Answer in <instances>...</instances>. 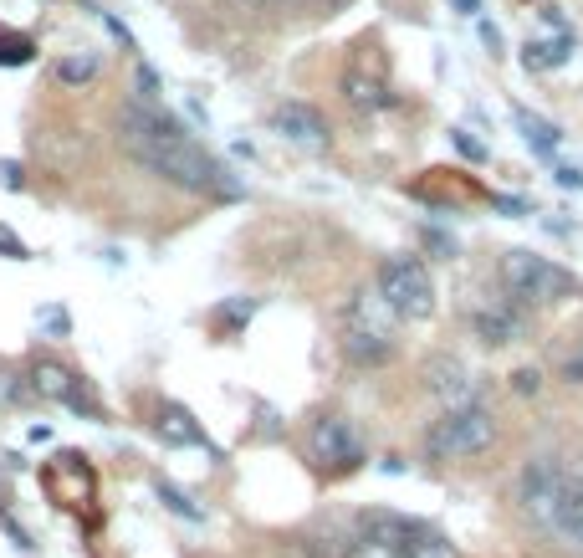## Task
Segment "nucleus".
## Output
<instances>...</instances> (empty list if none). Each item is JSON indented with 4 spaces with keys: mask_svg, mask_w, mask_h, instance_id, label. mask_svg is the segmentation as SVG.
I'll use <instances>...</instances> for the list:
<instances>
[{
    "mask_svg": "<svg viewBox=\"0 0 583 558\" xmlns=\"http://www.w3.org/2000/svg\"><path fill=\"white\" fill-rule=\"evenodd\" d=\"M456 11H461V16H476V11H481V0H456Z\"/></svg>",
    "mask_w": 583,
    "mask_h": 558,
    "instance_id": "nucleus-30",
    "label": "nucleus"
},
{
    "mask_svg": "<svg viewBox=\"0 0 583 558\" xmlns=\"http://www.w3.org/2000/svg\"><path fill=\"white\" fill-rule=\"evenodd\" d=\"M149 425H154V436H159L164 446H195V451H210V441H205V431H200V420H195L185 405H174V400H159Z\"/></svg>",
    "mask_w": 583,
    "mask_h": 558,
    "instance_id": "nucleus-13",
    "label": "nucleus"
},
{
    "mask_svg": "<svg viewBox=\"0 0 583 558\" xmlns=\"http://www.w3.org/2000/svg\"><path fill=\"white\" fill-rule=\"evenodd\" d=\"M563 384H583V343L563 359Z\"/></svg>",
    "mask_w": 583,
    "mask_h": 558,
    "instance_id": "nucleus-26",
    "label": "nucleus"
},
{
    "mask_svg": "<svg viewBox=\"0 0 583 558\" xmlns=\"http://www.w3.org/2000/svg\"><path fill=\"white\" fill-rule=\"evenodd\" d=\"M512 384H517V395H537V390H543V374H537V369H517Z\"/></svg>",
    "mask_w": 583,
    "mask_h": 558,
    "instance_id": "nucleus-25",
    "label": "nucleus"
},
{
    "mask_svg": "<svg viewBox=\"0 0 583 558\" xmlns=\"http://www.w3.org/2000/svg\"><path fill=\"white\" fill-rule=\"evenodd\" d=\"M573 543H578V553H583V523H578V528H573Z\"/></svg>",
    "mask_w": 583,
    "mask_h": 558,
    "instance_id": "nucleus-31",
    "label": "nucleus"
},
{
    "mask_svg": "<svg viewBox=\"0 0 583 558\" xmlns=\"http://www.w3.org/2000/svg\"><path fill=\"white\" fill-rule=\"evenodd\" d=\"M451 144H456V149H461L466 159H476V164H486V144H481V139H471V134H466V128H456V134H451Z\"/></svg>",
    "mask_w": 583,
    "mask_h": 558,
    "instance_id": "nucleus-24",
    "label": "nucleus"
},
{
    "mask_svg": "<svg viewBox=\"0 0 583 558\" xmlns=\"http://www.w3.org/2000/svg\"><path fill=\"white\" fill-rule=\"evenodd\" d=\"M348 98H353L358 108H384V103H389V93L379 88V82H369V77H348Z\"/></svg>",
    "mask_w": 583,
    "mask_h": 558,
    "instance_id": "nucleus-19",
    "label": "nucleus"
},
{
    "mask_svg": "<svg viewBox=\"0 0 583 558\" xmlns=\"http://www.w3.org/2000/svg\"><path fill=\"white\" fill-rule=\"evenodd\" d=\"M31 390H36L41 400H52V405L77 410V415H98V405L87 400V390H82V379H77L72 369L52 364V359H41V364L31 369Z\"/></svg>",
    "mask_w": 583,
    "mask_h": 558,
    "instance_id": "nucleus-11",
    "label": "nucleus"
},
{
    "mask_svg": "<svg viewBox=\"0 0 583 558\" xmlns=\"http://www.w3.org/2000/svg\"><path fill=\"white\" fill-rule=\"evenodd\" d=\"M98 67H103V62H98V52H77V57H62V62H57V77L77 88V82H93V77H98Z\"/></svg>",
    "mask_w": 583,
    "mask_h": 558,
    "instance_id": "nucleus-18",
    "label": "nucleus"
},
{
    "mask_svg": "<svg viewBox=\"0 0 583 558\" xmlns=\"http://www.w3.org/2000/svg\"><path fill=\"white\" fill-rule=\"evenodd\" d=\"M36 57V41L21 36V31H6L0 26V67H26Z\"/></svg>",
    "mask_w": 583,
    "mask_h": 558,
    "instance_id": "nucleus-16",
    "label": "nucleus"
},
{
    "mask_svg": "<svg viewBox=\"0 0 583 558\" xmlns=\"http://www.w3.org/2000/svg\"><path fill=\"white\" fill-rule=\"evenodd\" d=\"M471 328H476V338L486 343V349H507V343L527 338L532 318H527V308L512 303V297H491V303L471 308Z\"/></svg>",
    "mask_w": 583,
    "mask_h": 558,
    "instance_id": "nucleus-9",
    "label": "nucleus"
},
{
    "mask_svg": "<svg viewBox=\"0 0 583 558\" xmlns=\"http://www.w3.org/2000/svg\"><path fill=\"white\" fill-rule=\"evenodd\" d=\"M139 103H159V72L139 62Z\"/></svg>",
    "mask_w": 583,
    "mask_h": 558,
    "instance_id": "nucleus-22",
    "label": "nucleus"
},
{
    "mask_svg": "<svg viewBox=\"0 0 583 558\" xmlns=\"http://www.w3.org/2000/svg\"><path fill=\"white\" fill-rule=\"evenodd\" d=\"M272 128H277L282 139H292L297 149H312V154L328 149V118L318 108H307V103H282L272 113Z\"/></svg>",
    "mask_w": 583,
    "mask_h": 558,
    "instance_id": "nucleus-12",
    "label": "nucleus"
},
{
    "mask_svg": "<svg viewBox=\"0 0 583 558\" xmlns=\"http://www.w3.org/2000/svg\"><path fill=\"white\" fill-rule=\"evenodd\" d=\"M251 313H256V297H246V303H236V308H231V313H226V308H220V323H226V328H231V333H241V328H246V318H251Z\"/></svg>",
    "mask_w": 583,
    "mask_h": 558,
    "instance_id": "nucleus-21",
    "label": "nucleus"
},
{
    "mask_svg": "<svg viewBox=\"0 0 583 558\" xmlns=\"http://www.w3.org/2000/svg\"><path fill=\"white\" fill-rule=\"evenodd\" d=\"M338 558H399V553L374 548V543H364V538H348V543H338Z\"/></svg>",
    "mask_w": 583,
    "mask_h": 558,
    "instance_id": "nucleus-20",
    "label": "nucleus"
},
{
    "mask_svg": "<svg viewBox=\"0 0 583 558\" xmlns=\"http://www.w3.org/2000/svg\"><path fill=\"white\" fill-rule=\"evenodd\" d=\"M568 57H573V31L558 36V41L537 36V41H527V47H522V67H527V72H553V67H563Z\"/></svg>",
    "mask_w": 583,
    "mask_h": 558,
    "instance_id": "nucleus-15",
    "label": "nucleus"
},
{
    "mask_svg": "<svg viewBox=\"0 0 583 558\" xmlns=\"http://www.w3.org/2000/svg\"><path fill=\"white\" fill-rule=\"evenodd\" d=\"M374 297L389 308V318H405V323H425L435 313V282L430 267L420 256H389L374 277Z\"/></svg>",
    "mask_w": 583,
    "mask_h": 558,
    "instance_id": "nucleus-5",
    "label": "nucleus"
},
{
    "mask_svg": "<svg viewBox=\"0 0 583 558\" xmlns=\"http://www.w3.org/2000/svg\"><path fill=\"white\" fill-rule=\"evenodd\" d=\"M307 451L323 471H353L364 461V431H358L353 415H323L307 431Z\"/></svg>",
    "mask_w": 583,
    "mask_h": 558,
    "instance_id": "nucleus-8",
    "label": "nucleus"
},
{
    "mask_svg": "<svg viewBox=\"0 0 583 558\" xmlns=\"http://www.w3.org/2000/svg\"><path fill=\"white\" fill-rule=\"evenodd\" d=\"M118 139H123L133 164H144L149 175H159L174 190H190L205 200H241L246 195V185L231 169L159 103H128L118 113Z\"/></svg>",
    "mask_w": 583,
    "mask_h": 558,
    "instance_id": "nucleus-1",
    "label": "nucleus"
},
{
    "mask_svg": "<svg viewBox=\"0 0 583 558\" xmlns=\"http://www.w3.org/2000/svg\"><path fill=\"white\" fill-rule=\"evenodd\" d=\"M0 185H6V190H21L26 185V175H21L16 159H0Z\"/></svg>",
    "mask_w": 583,
    "mask_h": 558,
    "instance_id": "nucleus-27",
    "label": "nucleus"
},
{
    "mask_svg": "<svg viewBox=\"0 0 583 558\" xmlns=\"http://www.w3.org/2000/svg\"><path fill=\"white\" fill-rule=\"evenodd\" d=\"M491 446H497V415H491L481 400L445 410L425 431V456L430 461H476Z\"/></svg>",
    "mask_w": 583,
    "mask_h": 558,
    "instance_id": "nucleus-4",
    "label": "nucleus"
},
{
    "mask_svg": "<svg viewBox=\"0 0 583 558\" xmlns=\"http://www.w3.org/2000/svg\"><path fill=\"white\" fill-rule=\"evenodd\" d=\"M41 323H47L52 333H67V313L62 308H47V313H41Z\"/></svg>",
    "mask_w": 583,
    "mask_h": 558,
    "instance_id": "nucleus-29",
    "label": "nucleus"
},
{
    "mask_svg": "<svg viewBox=\"0 0 583 558\" xmlns=\"http://www.w3.org/2000/svg\"><path fill=\"white\" fill-rule=\"evenodd\" d=\"M353 538H364L374 548H389L399 558H461V548L445 538L440 528L405 518V512H389V507H369L353 518Z\"/></svg>",
    "mask_w": 583,
    "mask_h": 558,
    "instance_id": "nucleus-3",
    "label": "nucleus"
},
{
    "mask_svg": "<svg viewBox=\"0 0 583 558\" xmlns=\"http://www.w3.org/2000/svg\"><path fill=\"white\" fill-rule=\"evenodd\" d=\"M154 492L164 497V507L174 512V518H190V523H200V518H205V512H200V502H195L190 492H179L174 482H164V477H159V482H154Z\"/></svg>",
    "mask_w": 583,
    "mask_h": 558,
    "instance_id": "nucleus-17",
    "label": "nucleus"
},
{
    "mask_svg": "<svg viewBox=\"0 0 583 558\" xmlns=\"http://www.w3.org/2000/svg\"><path fill=\"white\" fill-rule=\"evenodd\" d=\"M425 384L445 400V410H456V405H476V400H481L476 374H471L461 359H451V354H435V359L425 364Z\"/></svg>",
    "mask_w": 583,
    "mask_h": 558,
    "instance_id": "nucleus-10",
    "label": "nucleus"
},
{
    "mask_svg": "<svg viewBox=\"0 0 583 558\" xmlns=\"http://www.w3.org/2000/svg\"><path fill=\"white\" fill-rule=\"evenodd\" d=\"M343 354L358 369H379L394 354V328H389V308L374 292H358L348 313H343Z\"/></svg>",
    "mask_w": 583,
    "mask_h": 558,
    "instance_id": "nucleus-7",
    "label": "nucleus"
},
{
    "mask_svg": "<svg viewBox=\"0 0 583 558\" xmlns=\"http://www.w3.org/2000/svg\"><path fill=\"white\" fill-rule=\"evenodd\" d=\"M502 282H507V297L517 308H548V303H563L573 292L568 267L548 262V256H537V251H522V246L502 256Z\"/></svg>",
    "mask_w": 583,
    "mask_h": 558,
    "instance_id": "nucleus-6",
    "label": "nucleus"
},
{
    "mask_svg": "<svg viewBox=\"0 0 583 558\" xmlns=\"http://www.w3.org/2000/svg\"><path fill=\"white\" fill-rule=\"evenodd\" d=\"M0 256H11V262H26V256H31V251H26V241H21L11 226H0Z\"/></svg>",
    "mask_w": 583,
    "mask_h": 558,
    "instance_id": "nucleus-23",
    "label": "nucleus"
},
{
    "mask_svg": "<svg viewBox=\"0 0 583 558\" xmlns=\"http://www.w3.org/2000/svg\"><path fill=\"white\" fill-rule=\"evenodd\" d=\"M558 185H563V190H583V169L563 164V169H558Z\"/></svg>",
    "mask_w": 583,
    "mask_h": 558,
    "instance_id": "nucleus-28",
    "label": "nucleus"
},
{
    "mask_svg": "<svg viewBox=\"0 0 583 558\" xmlns=\"http://www.w3.org/2000/svg\"><path fill=\"white\" fill-rule=\"evenodd\" d=\"M517 512L548 538H573V528L583 523V456H558L543 451L522 461L517 471Z\"/></svg>",
    "mask_w": 583,
    "mask_h": 558,
    "instance_id": "nucleus-2",
    "label": "nucleus"
},
{
    "mask_svg": "<svg viewBox=\"0 0 583 558\" xmlns=\"http://www.w3.org/2000/svg\"><path fill=\"white\" fill-rule=\"evenodd\" d=\"M512 123L522 128V139L532 144V154H543V159H553V149L563 144V128H558V123H548L543 113L522 108V103H512Z\"/></svg>",
    "mask_w": 583,
    "mask_h": 558,
    "instance_id": "nucleus-14",
    "label": "nucleus"
}]
</instances>
